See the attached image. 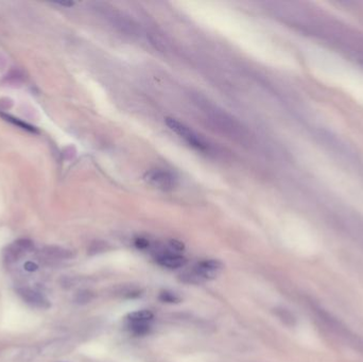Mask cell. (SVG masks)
<instances>
[{
	"mask_svg": "<svg viewBox=\"0 0 363 362\" xmlns=\"http://www.w3.org/2000/svg\"><path fill=\"white\" fill-rule=\"evenodd\" d=\"M17 294L22 297V300L29 304L34 308L38 309H47L50 307V303L38 291L33 290L31 288H18Z\"/></svg>",
	"mask_w": 363,
	"mask_h": 362,
	"instance_id": "277c9868",
	"label": "cell"
},
{
	"mask_svg": "<svg viewBox=\"0 0 363 362\" xmlns=\"http://www.w3.org/2000/svg\"><path fill=\"white\" fill-rule=\"evenodd\" d=\"M59 4L64 5V6H73L74 3L73 2H60Z\"/></svg>",
	"mask_w": 363,
	"mask_h": 362,
	"instance_id": "e0dca14e",
	"label": "cell"
},
{
	"mask_svg": "<svg viewBox=\"0 0 363 362\" xmlns=\"http://www.w3.org/2000/svg\"><path fill=\"white\" fill-rule=\"evenodd\" d=\"M159 298L166 303H178L180 301V298L176 294H173L171 293V292H168V291L162 292L159 295Z\"/></svg>",
	"mask_w": 363,
	"mask_h": 362,
	"instance_id": "4fadbf2b",
	"label": "cell"
},
{
	"mask_svg": "<svg viewBox=\"0 0 363 362\" xmlns=\"http://www.w3.org/2000/svg\"><path fill=\"white\" fill-rule=\"evenodd\" d=\"M0 117H1L3 120L8 121V122H10V123H12V124H14V125H16V127H18V128H20V129H23V130H26V131H28V132H30V133H34V134L39 133V131H38L36 127H33V125H31V124H29V123H27V122H24V121H22V120H19L18 118H15V117H13V116L8 115V114H4V113H2V112H0Z\"/></svg>",
	"mask_w": 363,
	"mask_h": 362,
	"instance_id": "ba28073f",
	"label": "cell"
},
{
	"mask_svg": "<svg viewBox=\"0 0 363 362\" xmlns=\"http://www.w3.org/2000/svg\"><path fill=\"white\" fill-rule=\"evenodd\" d=\"M169 247L172 250V252L178 253V254H179V252H182V251L184 250L183 243H182L181 241H178V240H170L169 241Z\"/></svg>",
	"mask_w": 363,
	"mask_h": 362,
	"instance_id": "5bb4252c",
	"label": "cell"
},
{
	"mask_svg": "<svg viewBox=\"0 0 363 362\" xmlns=\"http://www.w3.org/2000/svg\"><path fill=\"white\" fill-rule=\"evenodd\" d=\"M43 253L48 257V258L57 259V260L68 259V258H72V257H73V253L71 252V251L66 250L64 248L58 247V246L45 247L43 249Z\"/></svg>",
	"mask_w": 363,
	"mask_h": 362,
	"instance_id": "8992f818",
	"label": "cell"
},
{
	"mask_svg": "<svg viewBox=\"0 0 363 362\" xmlns=\"http://www.w3.org/2000/svg\"><path fill=\"white\" fill-rule=\"evenodd\" d=\"M154 316L150 310H137L130 313L128 316V322H144V323H150Z\"/></svg>",
	"mask_w": 363,
	"mask_h": 362,
	"instance_id": "9c48e42d",
	"label": "cell"
},
{
	"mask_svg": "<svg viewBox=\"0 0 363 362\" xmlns=\"http://www.w3.org/2000/svg\"><path fill=\"white\" fill-rule=\"evenodd\" d=\"M166 124L168 125V128L173 131L174 133L178 134L180 137L189 144L191 147L198 149V150H206L207 149V144L194 131H192L190 128H188L187 125L178 121L174 118H166Z\"/></svg>",
	"mask_w": 363,
	"mask_h": 362,
	"instance_id": "6da1fadb",
	"label": "cell"
},
{
	"mask_svg": "<svg viewBox=\"0 0 363 362\" xmlns=\"http://www.w3.org/2000/svg\"><path fill=\"white\" fill-rule=\"evenodd\" d=\"M277 316L281 318V320L285 321L287 324H292L294 322V318L291 315L289 311H287L286 309H277Z\"/></svg>",
	"mask_w": 363,
	"mask_h": 362,
	"instance_id": "7c38bea8",
	"label": "cell"
},
{
	"mask_svg": "<svg viewBox=\"0 0 363 362\" xmlns=\"http://www.w3.org/2000/svg\"><path fill=\"white\" fill-rule=\"evenodd\" d=\"M145 178L148 182L162 190H171L176 186V178L166 170H152Z\"/></svg>",
	"mask_w": 363,
	"mask_h": 362,
	"instance_id": "3957f363",
	"label": "cell"
},
{
	"mask_svg": "<svg viewBox=\"0 0 363 362\" xmlns=\"http://www.w3.org/2000/svg\"><path fill=\"white\" fill-rule=\"evenodd\" d=\"M93 298V293L89 291H80L78 294L75 296V301L76 303L79 304H86L88 302L92 301Z\"/></svg>",
	"mask_w": 363,
	"mask_h": 362,
	"instance_id": "8fae6325",
	"label": "cell"
},
{
	"mask_svg": "<svg viewBox=\"0 0 363 362\" xmlns=\"http://www.w3.org/2000/svg\"><path fill=\"white\" fill-rule=\"evenodd\" d=\"M135 245L138 249H146L149 247L150 243H149L148 240L145 239V238H137L135 240Z\"/></svg>",
	"mask_w": 363,
	"mask_h": 362,
	"instance_id": "9a60e30c",
	"label": "cell"
},
{
	"mask_svg": "<svg viewBox=\"0 0 363 362\" xmlns=\"http://www.w3.org/2000/svg\"><path fill=\"white\" fill-rule=\"evenodd\" d=\"M223 270V263L216 259H206L202 260L197 266L193 267V271L199 275L202 281L215 280L221 271Z\"/></svg>",
	"mask_w": 363,
	"mask_h": 362,
	"instance_id": "7a4b0ae2",
	"label": "cell"
},
{
	"mask_svg": "<svg viewBox=\"0 0 363 362\" xmlns=\"http://www.w3.org/2000/svg\"><path fill=\"white\" fill-rule=\"evenodd\" d=\"M37 268H38L37 264L32 261H27L25 263V270H27L28 272H33V271H36Z\"/></svg>",
	"mask_w": 363,
	"mask_h": 362,
	"instance_id": "2e32d148",
	"label": "cell"
},
{
	"mask_svg": "<svg viewBox=\"0 0 363 362\" xmlns=\"http://www.w3.org/2000/svg\"><path fill=\"white\" fill-rule=\"evenodd\" d=\"M26 254L25 250L15 241L3 251V258L8 262H15Z\"/></svg>",
	"mask_w": 363,
	"mask_h": 362,
	"instance_id": "52a82bcc",
	"label": "cell"
},
{
	"mask_svg": "<svg viewBox=\"0 0 363 362\" xmlns=\"http://www.w3.org/2000/svg\"><path fill=\"white\" fill-rule=\"evenodd\" d=\"M130 330L135 333L137 336H143L148 333L150 330V323H144V322H129Z\"/></svg>",
	"mask_w": 363,
	"mask_h": 362,
	"instance_id": "30bf717a",
	"label": "cell"
},
{
	"mask_svg": "<svg viewBox=\"0 0 363 362\" xmlns=\"http://www.w3.org/2000/svg\"><path fill=\"white\" fill-rule=\"evenodd\" d=\"M156 261L164 268L167 269H180L183 268L187 263V259L184 256H182L174 252H160L156 256Z\"/></svg>",
	"mask_w": 363,
	"mask_h": 362,
	"instance_id": "5b68a950",
	"label": "cell"
}]
</instances>
